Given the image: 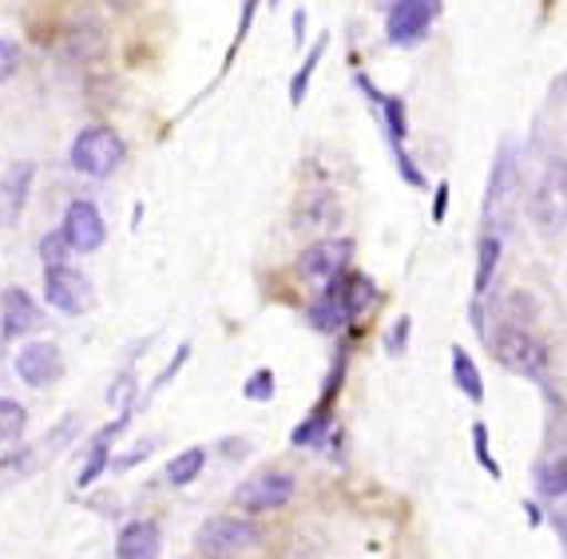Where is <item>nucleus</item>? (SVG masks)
Masks as SVG:
<instances>
[{"mask_svg": "<svg viewBox=\"0 0 567 559\" xmlns=\"http://www.w3.org/2000/svg\"><path fill=\"white\" fill-rule=\"evenodd\" d=\"M112 4H127V0H112Z\"/></svg>", "mask_w": 567, "mask_h": 559, "instance_id": "obj_38", "label": "nucleus"}, {"mask_svg": "<svg viewBox=\"0 0 567 559\" xmlns=\"http://www.w3.org/2000/svg\"><path fill=\"white\" fill-rule=\"evenodd\" d=\"M524 199V179H520V159H516V143H504L496 163H492L488 190H484V230L504 235L512 227V218L520 210Z\"/></svg>", "mask_w": 567, "mask_h": 559, "instance_id": "obj_1", "label": "nucleus"}, {"mask_svg": "<svg viewBox=\"0 0 567 559\" xmlns=\"http://www.w3.org/2000/svg\"><path fill=\"white\" fill-rule=\"evenodd\" d=\"M393 4H398V0H373V9H378V12H389Z\"/></svg>", "mask_w": 567, "mask_h": 559, "instance_id": "obj_36", "label": "nucleus"}, {"mask_svg": "<svg viewBox=\"0 0 567 559\" xmlns=\"http://www.w3.org/2000/svg\"><path fill=\"white\" fill-rule=\"evenodd\" d=\"M266 4H270V9H275V4H278V0H266Z\"/></svg>", "mask_w": 567, "mask_h": 559, "instance_id": "obj_37", "label": "nucleus"}, {"mask_svg": "<svg viewBox=\"0 0 567 559\" xmlns=\"http://www.w3.org/2000/svg\"><path fill=\"white\" fill-rule=\"evenodd\" d=\"M501 250H504V235H492V230H484L481 242H476V278H473L476 302L488 294L492 278H496V266H501Z\"/></svg>", "mask_w": 567, "mask_h": 559, "instance_id": "obj_18", "label": "nucleus"}, {"mask_svg": "<svg viewBox=\"0 0 567 559\" xmlns=\"http://www.w3.org/2000/svg\"><path fill=\"white\" fill-rule=\"evenodd\" d=\"M68 250H72V242H68L64 227L40 238V258H44V266H64V255H68Z\"/></svg>", "mask_w": 567, "mask_h": 559, "instance_id": "obj_27", "label": "nucleus"}, {"mask_svg": "<svg viewBox=\"0 0 567 559\" xmlns=\"http://www.w3.org/2000/svg\"><path fill=\"white\" fill-rule=\"evenodd\" d=\"M436 12H441V0H398L393 9L385 12V37L393 48L421 44L425 32L433 29Z\"/></svg>", "mask_w": 567, "mask_h": 559, "instance_id": "obj_6", "label": "nucleus"}, {"mask_svg": "<svg viewBox=\"0 0 567 559\" xmlns=\"http://www.w3.org/2000/svg\"><path fill=\"white\" fill-rule=\"evenodd\" d=\"M0 322H4L9 338H24V333H32L40 325V306L20 286H9L0 294Z\"/></svg>", "mask_w": 567, "mask_h": 559, "instance_id": "obj_13", "label": "nucleus"}, {"mask_svg": "<svg viewBox=\"0 0 567 559\" xmlns=\"http://www.w3.org/2000/svg\"><path fill=\"white\" fill-rule=\"evenodd\" d=\"M123 155H127V147H123V139L112 132V127H84V132L72 139V167H76L80 175H87V179H107V175L120 172Z\"/></svg>", "mask_w": 567, "mask_h": 559, "instance_id": "obj_4", "label": "nucleus"}, {"mask_svg": "<svg viewBox=\"0 0 567 559\" xmlns=\"http://www.w3.org/2000/svg\"><path fill=\"white\" fill-rule=\"evenodd\" d=\"M488 345H492V358L501 361L504 370L524 373V377H539L544 365H548L544 342H539L528 325L516 322V318H504V322L488 333Z\"/></svg>", "mask_w": 567, "mask_h": 559, "instance_id": "obj_2", "label": "nucleus"}, {"mask_svg": "<svg viewBox=\"0 0 567 559\" xmlns=\"http://www.w3.org/2000/svg\"><path fill=\"white\" fill-rule=\"evenodd\" d=\"M255 9H258V0H246V4H243V17H238V40H246V32H250Z\"/></svg>", "mask_w": 567, "mask_h": 559, "instance_id": "obj_35", "label": "nucleus"}, {"mask_svg": "<svg viewBox=\"0 0 567 559\" xmlns=\"http://www.w3.org/2000/svg\"><path fill=\"white\" fill-rule=\"evenodd\" d=\"M64 235L68 242H72V250H80V255H95V250L104 247L107 238V227H104V215H100V207L87 199H76L72 207L64 210Z\"/></svg>", "mask_w": 567, "mask_h": 559, "instance_id": "obj_11", "label": "nucleus"}, {"mask_svg": "<svg viewBox=\"0 0 567 559\" xmlns=\"http://www.w3.org/2000/svg\"><path fill=\"white\" fill-rule=\"evenodd\" d=\"M243 393L250 401H270V397H275V373H270V370H255V373H250V381L243 385Z\"/></svg>", "mask_w": 567, "mask_h": 559, "instance_id": "obj_29", "label": "nucleus"}, {"mask_svg": "<svg viewBox=\"0 0 567 559\" xmlns=\"http://www.w3.org/2000/svg\"><path fill=\"white\" fill-rule=\"evenodd\" d=\"M262 531L255 520H243V516H210L195 531V551L203 559H235L243 551L258 548Z\"/></svg>", "mask_w": 567, "mask_h": 559, "instance_id": "obj_3", "label": "nucleus"}, {"mask_svg": "<svg viewBox=\"0 0 567 559\" xmlns=\"http://www.w3.org/2000/svg\"><path fill=\"white\" fill-rule=\"evenodd\" d=\"M326 425H330V417H326V405H318V408L310 413V421H302V425L293 428L290 441H293L298 448H302V445H318V436L326 433Z\"/></svg>", "mask_w": 567, "mask_h": 559, "instance_id": "obj_26", "label": "nucleus"}, {"mask_svg": "<svg viewBox=\"0 0 567 559\" xmlns=\"http://www.w3.org/2000/svg\"><path fill=\"white\" fill-rule=\"evenodd\" d=\"M528 215L539 230L559 235L567 230V159H551L539 175V183L532 187Z\"/></svg>", "mask_w": 567, "mask_h": 559, "instance_id": "obj_5", "label": "nucleus"}, {"mask_svg": "<svg viewBox=\"0 0 567 559\" xmlns=\"http://www.w3.org/2000/svg\"><path fill=\"white\" fill-rule=\"evenodd\" d=\"M393 152H398V172H401V179H405L409 187H425V175H421L413 167V159L405 155V147H393Z\"/></svg>", "mask_w": 567, "mask_h": 559, "instance_id": "obj_33", "label": "nucleus"}, {"mask_svg": "<svg viewBox=\"0 0 567 559\" xmlns=\"http://www.w3.org/2000/svg\"><path fill=\"white\" fill-rule=\"evenodd\" d=\"M32 179H37V163L29 159L12 163L9 172L0 175V227H12L24 215L32 195Z\"/></svg>", "mask_w": 567, "mask_h": 559, "instance_id": "obj_12", "label": "nucleus"}, {"mask_svg": "<svg viewBox=\"0 0 567 559\" xmlns=\"http://www.w3.org/2000/svg\"><path fill=\"white\" fill-rule=\"evenodd\" d=\"M449 207V183H436V203H433V222H445Z\"/></svg>", "mask_w": 567, "mask_h": 559, "instance_id": "obj_34", "label": "nucleus"}, {"mask_svg": "<svg viewBox=\"0 0 567 559\" xmlns=\"http://www.w3.org/2000/svg\"><path fill=\"white\" fill-rule=\"evenodd\" d=\"M536 488L544 496H551V500L567 496V456H548V460H539Z\"/></svg>", "mask_w": 567, "mask_h": 559, "instance_id": "obj_24", "label": "nucleus"}, {"mask_svg": "<svg viewBox=\"0 0 567 559\" xmlns=\"http://www.w3.org/2000/svg\"><path fill=\"white\" fill-rule=\"evenodd\" d=\"M353 242L350 238H318L302 250V275L313 282H333L341 270H350Z\"/></svg>", "mask_w": 567, "mask_h": 559, "instance_id": "obj_9", "label": "nucleus"}, {"mask_svg": "<svg viewBox=\"0 0 567 559\" xmlns=\"http://www.w3.org/2000/svg\"><path fill=\"white\" fill-rule=\"evenodd\" d=\"M306 318H310V325H313L318 333H338L346 322H353L350 313H346V306H341L338 298L330 294V290H326V294L310 306V313H306Z\"/></svg>", "mask_w": 567, "mask_h": 559, "instance_id": "obj_21", "label": "nucleus"}, {"mask_svg": "<svg viewBox=\"0 0 567 559\" xmlns=\"http://www.w3.org/2000/svg\"><path fill=\"white\" fill-rule=\"evenodd\" d=\"M132 393H135V373H123V377H120V381H112V389H107V401L123 408Z\"/></svg>", "mask_w": 567, "mask_h": 559, "instance_id": "obj_32", "label": "nucleus"}, {"mask_svg": "<svg viewBox=\"0 0 567 559\" xmlns=\"http://www.w3.org/2000/svg\"><path fill=\"white\" fill-rule=\"evenodd\" d=\"M127 421H132V417L123 413L120 421H112V425L100 428V433L92 436V445H87V460H84V468H80V476H76L80 488H87L92 480H100V473H104V468L112 465V460H107V445H112L115 436H120L123 428H127Z\"/></svg>", "mask_w": 567, "mask_h": 559, "instance_id": "obj_17", "label": "nucleus"}, {"mask_svg": "<svg viewBox=\"0 0 567 559\" xmlns=\"http://www.w3.org/2000/svg\"><path fill=\"white\" fill-rule=\"evenodd\" d=\"M17 377L32 389H48L64 377V353L52 342H29L17 353Z\"/></svg>", "mask_w": 567, "mask_h": 559, "instance_id": "obj_10", "label": "nucleus"}, {"mask_svg": "<svg viewBox=\"0 0 567 559\" xmlns=\"http://www.w3.org/2000/svg\"><path fill=\"white\" fill-rule=\"evenodd\" d=\"M163 536L155 520H132L115 540V559H159Z\"/></svg>", "mask_w": 567, "mask_h": 559, "instance_id": "obj_14", "label": "nucleus"}, {"mask_svg": "<svg viewBox=\"0 0 567 559\" xmlns=\"http://www.w3.org/2000/svg\"><path fill=\"white\" fill-rule=\"evenodd\" d=\"M64 52L72 60H92L104 52V29L95 20H84V24H72L64 37Z\"/></svg>", "mask_w": 567, "mask_h": 559, "instance_id": "obj_19", "label": "nucleus"}, {"mask_svg": "<svg viewBox=\"0 0 567 559\" xmlns=\"http://www.w3.org/2000/svg\"><path fill=\"white\" fill-rule=\"evenodd\" d=\"M17 68H20V44L0 37V84H9L17 76Z\"/></svg>", "mask_w": 567, "mask_h": 559, "instance_id": "obj_30", "label": "nucleus"}, {"mask_svg": "<svg viewBox=\"0 0 567 559\" xmlns=\"http://www.w3.org/2000/svg\"><path fill=\"white\" fill-rule=\"evenodd\" d=\"M409 330H413V322H409V318H398V322H393V330H389V338H385V353H393V358H398V353H405Z\"/></svg>", "mask_w": 567, "mask_h": 559, "instance_id": "obj_31", "label": "nucleus"}, {"mask_svg": "<svg viewBox=\"0 0 567 559\" xmlns=\"http://www.w3.org/2000/svg\"><path fill=\"white\" fill-rule=\"evenodd\" d=\"M293 500V476L290 473H258L235 488V504L243 513H275Z\"/></svg>", "mask_w": 567, "mask_h": 559, "instance_id": "obj_8", "label": "nucleus"}, {"mask_svg": "<svg viewBox=\"0 0 567 559\" xmlns=\"http://www.w3.org/2000/svg\"><path fill=\"white\" fill-rule=\"evenodd\" d=\"M203 468H207V448H183L179 456H171V465H167V484L183 488V484L199 480Z\"/></svg>", "mask_w": 567, "mask_h": 559, "instance_id": "obj_23", "label": "nucleus"}, {"mask_svg": "<svg viewBox=\"0 0 567 559\" xmlns=\"http://www.w3.org/2000/svg\"><path fill=\"white\" fill-rule=\"evenodd\" d=\"M44 298L60 313H84L95 302L92 282L72 266H44Z\"/></svg>", "mask_w": 567, "mask_h": 559, "instance_id": "obj_7", "label": "nucleus"}, {"mask_svg": "<svg viewBox=\"0 0 567 559\" xmlns=\"http://www.w3.org/2000/svg\"><path fill=\"white\" fill-rule=\"evenodd\" d=\"M29 425V408L20 405V401L0 397V441H17Z\"/></svg>", "mask_w": 567, "mask_h": 559, "instance_id": "obj_25", "label": "nucleus"}, {"mask_svg": "<svg viewBox=\"0 0 567 559\" xmlns=\"http://www.w3.org/2000/svg\"><path fill=\"white\" fill-rule=\"evenodd\" d=\"M453 381L464 397L481 405L484 401V377H481V370H476L473 353H464V345H453Z\"/></svg>", "mask_w": 567, "mask_h": 559, "instance_id": "obj_20", "label": "nucleus"}, {"mask_svg": "<svg viewBox=\"0 0 567 559\" xmlns=\"http://www.w3.org/2000/svg\"><path fill=\"white\" fill-rule=\"evenodd\" d=\"M473 448H476V460H481V468L484 473L492 476V480H501V465H496V460H492V453H488V425H481V421H476L473 425Z\"/></svg>", "mask_w": 567, "mask_h": 559, "instance_id": "obj_28", "label": "nucleus"}, {"mask_svg": "<svg viewBox=\"0 0 567 559\" xmlns=\"http://www.w3.org/2000/svg\"><path fill=\"white\" fill-rule=\"evenodd\" d=\"M330 294L346 306L350 318H361L369 310V302H373V278L361 275V270H341L330 282Z\"/></svg>", "mask_w": 567, "mask_h": 559, "instance_id": "obj_15", "label": "nucleus"}, {"mask_svg": "<svg viewBox=\"0 0 567 559\" xmlns=\"http://www.w3.org/2000/svg\"><path fill=\"white\" fill-rule=\"evenodd\" d=\"M326 32L318 40H313V48H310V56L302 60V68L293 72V80H290V107H302L306 104V92H310V80H313V72H318V64H322V56H326Z\"/></svg>", "mask_w": 567, "mask_h": 559, "instance_id": "obj_22", "label": "nucleus"}, {"mask_svg": "<svg viewBox=\"0 0 567 559\" xmlns=\"http://www.w3.org/2000/svg\"><path fill=\"white\" fill-rule=\"evenodd\" d=\"M358 84L365 87V95L373 100V107H378L381 124H385V132H389V139H393V147H401V143H405V135H409V120H405V104H401V95L378 92V87L369 84L365 76H358Z\"/></svg>", "mask_w": 567, "mask_h": 559, "instance_id": "obj_16", "label": "nucleus"}]
</instances>
